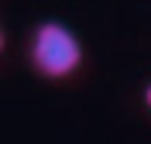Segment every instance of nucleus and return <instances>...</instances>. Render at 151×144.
<instances>
[{
	"label": "nucleus",
	"mask_w": 151,
	"mask_h": 144,
	"mask_svg": "<svg viewBox=\"0 0 151 144\" xmlns=\"http://www.w3.org/2000/svg\"><path fill=\"white\" fill-rule=\"evenodd\" d=\"M31 65L45 79H69L83 65V41L62 21H45L31 38Z\"/></svg>",
	"instance_id": "nucleus-1"
},
{
	"label": "nucleus",
	"mask_w": 151,
	"mask_h": 144,
	"mask_svg": "<svg viewBox=\"0 0 151 144\" xmlns=\"http://www.w3.org/2000/svg\"><path fill=\"white\" fill-rule=\"evenodd\" d=\"M0 52H4V28H0Z\"/></svg>",
	"instance_id": "nucleus-3"
},
{
	"label": "nucleus",
	"mask_w": 151,
	"mask_h": 144,
	"mask_svg": "<svg viewBox=\"0 0 151 144\" xmlns=\"http://www.w3.org/2000/svg\"><path fill=\"white\" fill-rule=\"evenodd\" d=\"M144 106L151 110V82H148V89H144Z\"/></svg>",
	"instance_id": "nucleus-2"
}]
</instances>
